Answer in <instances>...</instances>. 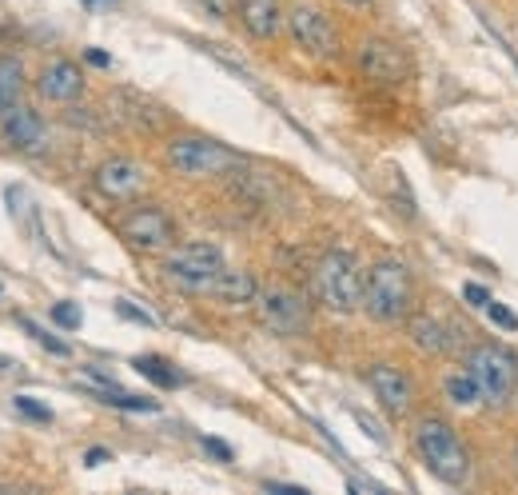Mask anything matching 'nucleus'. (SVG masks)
<instances>
[{
	"label": "nucleus",
	"instance_id": "423d86ee",
	"mask_svg": "<svg viewBox=\"0 0 518 495\" xmlns=\"http://www.w3.org/2000/svg\"><path fill=\"white\" fill-rule=\"evenodd\" d=\"M224 268H228V264H224V252H220L216 244L192 240V244L168 248L160 272H164L168 284H176V288H184V292H192V296H208L212 284H216V276H220Z\"/></svg>",
	"mask_w": 518,
	"mask_h": 495
},
{
	"label": "nucleus",
	"instance_id": "6ab92c4d",
	"mask_svg": "<svg viewBox=\"0 0 518 495\" xmlns=\"http://www.w3.org/2000/svg\"><path fill=\"white\" fill-rule=\"evenodd\" d=\"M443 396L455 404V408H475L479 400H483V392H479V384H475V376L463 368V372H451L447 380H443Z\"/></svg>",
	"mask_w": 518,
	"mask_h": 495
},
{
	"label": "nucleus",
	"instance_id": "f8f14e48",
	"mask_svg": "<svg viewBox=\"0 0 518 495\" xmlns=\"http://www.w3.org/2000/svg\"><path fill=\"white\" fill-rule=\"evenodd\" d=\"M367 388L387 416H407L415 408V380L399 364H371Z\"/></svg>",
	"mask_w": 518,
	"mask_h": 495
},
{
	"label": "nucleus",
	"instance_id": "9b49d317",
	"mask_svg": "<svg viewBox=\"0 0 518 495\" xmlns=\"http://www.w3.org/2000/svg\"><path fill=\"white\" fill-rule=\"evenodd\" d=\"M287 32L311 56H339V32L319 8H291L287 12Z\"/></svg>",
	"mask_w": 518,
	"mask_h": 495
},
{
	"label": "nucleus",
	"instance_id": "aec40b11",
	"mask_svg": "<svg viewBox=\"0 0 518 495\" xmlns=\"http://www.w3.org/2000/svg\"><path fill=\"white\" fill-rule=\"evenodd\" d=\"M132 368H136L140 376H148L152 384H160V388H176V384H180V372H172V364L160 360V356H136Z\"/></svg>",
	"mask_w": 518,
	"mask_h": 495
},
{
	"label": "nucleus",
	"instance_id": "9d476101",
	"mask_svg": "<svg viewBox=\"0 0 518 495\" xmlns=\"http://www.w3.org/2000/svg\"><path fill=\"white\" fill-rule=\"evenodd\" d=\"M148 180H152L148 168H144L140 160H132V156H108V160L96 168V176H92L96 192L108 196V200H116V204L136 200V196L148 188Z\"/></svg>",
	"mask_w": 518,
	"mask_h": 495
},
{
	"label": "nucleus",
	"instance_id": "1a4fd4ad",
	"mask_svg": "<svg viewBox=\"0 0 518 495\" xmlns=\"http://www.w3.org/2000/svg\"><path fill=\"white\" fill-rule=\"evenodd\" d=\"M355 64H359V72H363L367 80L387 84V88H399V84H407V76H411V60H407V52H403L395 40H379V36L359 44Z\"/></svg>",
	"mask_w": 518,
	"mask_h": 495
},
{
	"label": "nucleus",
	"instance_id": "c85d7f7f",
	"mask_svg": "<svg viewBox=\"0 0 518 495\" xmlns=\"http://www.w3.org/2000/svg\"><path fill=\"white\" fill-rule=\"evenodd\" d=\"M108 460H112V456H108L104 448H92V452L84 456V464H88V468H100V464H108Z\"/></svg>",
	"mask_w": 518,
	"mask_h": 495
},
{
	"label": "nucleus",
	"instance_id": "4be33fe9",
	"mask_svg": "<svg viewBox=\"0 0 518 495\" xmlns=\"http://www.w3.org/2000/svg\"><path fill=\"white\" fill-rule=\"evenodd\" d=\"M52 320H56L60 328H68V332H76L84 316H80V308H76V304H68V300H64V304H56V308H52Z\"/></svg>",
	"mask_w": 518,
	"mask_h": 495
},
{
	"label": "nucleus",
	"instance_id": "b1692460",
	"mask_svg": "<svg viewBox=\"0 0 518 495\" xmlns=\"http://www.w3.org/2000/svg\"><path fill=\"white\" fill-rule=\"evenodd\" d=\"M487 312H491V320H495L499 328H507V332H518V316L511 312V308H503V304H495V300H491V304H487Z\"/></svg>",
	"mask_w": 518,
	"mask_h": 495
},
{
	"label": "nucleus",
	"instance_id": "f257e3e1",
	"mask_svg": "<svg viewBox=\"0 0 518 495\" xmlns=\"http://www.w3.org/2000/svg\"><path fill=\"white\" fill-rule=\"evenodd\" d=\"M411 444H415L423 468H427L435 480H443V484H451V488H463V484L471 480V452L463 448L459 432H455L447 420L423 416V420L415 424V432H411Z\"/></svg>",
	"mask_w": 518,
	"mask_h": 495
},
{
	"label": "nucleus",
	"instance_id": "0eeeda50",
	"mask_svg": "<svg viewBox=\"0 0 518 495\" xmlns=\"http://www.w3.org/2000/svg\"><path fill=\"white\" fill-rule=\"evenodd\" d=\"M256 316L259 324L267 332H275V336H303L311 328V308L291 288H259Z\"/></svg>",
	"mask_w": 518,
	"mask_h": 495
},
{
	"label": "nucleus",
	"instance_id": "a878e982",
	"mask_svg": "<svg viewBox=\"0 0 518 495\" xmlns=\"http://www.w3.org/2000/svg\"><path fill=\"white\" fill-rule=\"evenodd\" d=\"M116 312H120V316H128V320H136V324H152V316H148V312H140V308H132L128 300H116Z\"/></svg>",
	"mask_w": 518,
	"mask_h": 495
},
{
	"label": "nucleus",
	"instance_id": "20e7f679",
	"mask_svg": "<svg viewBox=\"0 0 518 495\" xmlns=\"http://www.w3.org/2000/svg\"><path fill=\"white\" fill-rule=\"evenodd\" d=\"M164 160L184 180H216V176H228L240 168V152H232L228 144H220L212 136H176V140H168Z\"/></svg>",
	"mask_w": 518,
	"mask_h": 495
},
{
	"label": "nucleus",
	"instance_id": "f3484780",
	"mask_svg": "<svg viewBox=\"0 0 518 495\" xmlns=\"http://www.w3.org/2000/svg\"><path fill=\"white\" fill-rule=\"evenodd\" d=\"M208 296L220 300V304H232V308H248V304H256L259 280L252 272H244V268H224Z\"/></svg>",
	"mask_w": 518,
	"mask_h": 495
},
{
	"label": "nucleus",
	"instance_id": "6e6552de",
	"mask_svg": "<svg viewBox=\"0 0 518 495\" xmlns=\"http://www.w3.org/2000/svg\"><path fill=\"white\" fill-rule=\"evenodd\" d=\"M116 232H120V240H128L136 252H168V248H176V220H172L164 208H156V204L132 208V212L116 224Z\"/></svg>",
	"mask_w": 518,
	"mask_h": 495
},
{
	"label": "nucleus",
	"instance_id": "ddd939ff",
	"mask_svg": "<svg viewBox=\"0 0 518 495\" xmlns=\"http://www.w3.org/2000/svg\"><path fill=\"white\" fill-rule=\"evenodd\" d=\"M0 144L12 152H40L48 144V128H44L40 112H32L24 104L0 112Z\"/></svg>",
	"mask_w": 518,
	"mask_h": 495
},
{
	"label": "nucleus",
	"instance_id": "2f4dec72",
	"mask_svg": "<svg viewBox=\"0 0 518 495\" xmlns=\"http://www.w3.org/2000/svg\"><path fill=\"white\" fill-rule=\"evenodd\" d=\"M515 468H518V448H515Z\"/></svg>",
	"mask_w": 518,
	"mask_h": 495
},
{
	"label": "nucleus",
	"instance_id": "393cba45",
	"mask_svg": "<svg viewBox=\"0 0 518 495\" xmlns=\"http://www.w3.org/2000/svg\"><path fill=\"white\" fill-rule=\"evenodd\" d=\"M463 300H471V308H487L491 304V292L483 284H463Z\"/></svg>",
	"mask_w": 518,
	"mask_h": 495
},
{
	"label": "nucleus",
	"instance_id": "f03ea898",
	"mask_svg": "<svg viewBox=\"0 0 518 495\" xmlns=\"http://www.w3.org/2000/svg\"><path fill=\"white\" fill-rule=\"evenodd\" d=\"M415 308V280L403 260H375L363 276V312L379 324H399Z\"/></svg>",
	"mask_w": 518,
	"mask_h": 495
},
{
	"label": "nucleus",
	"instance_id": "4468645a",
	"mask_svg": "<svg viewBox=\"0 0 518 495\" xmlns=\"http://www.w3.org/2000/svg\"><path fill=\"white\" fill-rule=\"evenodd\" d=\"M36 92L44 96V100H52V104H68V100H76L80 92H84V72H80V64L76 60H48L44 68H40V76H36Z\"/></svg>",
	"mask_w": 518,
	"mask_h": 495
},
{
	"label": "nucleus",
	"instance_id": "a211bd4d",
	"mask_svg": "<svg viewBox=\"0 0 518 495\" xmlns=\"http://www.w3.org/2000/svg\"><path fill=\"white\" fill-rule=\"evenodd\" d=\"M24 92V64L16 56H0V112L16 108Z\"/></svg>",
	"mask_w": 518,
	"mask_h": 495
},
{
	"label": "nucleus",
	"instance_id": "dca6fc26",
	"mask_svg": "<svg viewBox=\"0 0 518 495\" xmlns=\"http://www.w3.org/2000/svg\"><path fill=\"white\" fill-rule=\"evenodd\" d=\"M240 24L256 36V40H275L287 28V12L283 0H236Z\"/></svg>",
	"mask_w": 518,
	"mask_h": 495
},
{
	"label": "nucleus",
	"instance_id": "412c9836",
	"mask_svg": "<svg viewBox=\"0 0 518 495\" xmlns=\"http://www.w3.org/2000/svg\"><path fill=\"white\" fill-rule=\"evenodd\" d=\"M20 328H24V332H28L32 340H40V344H44L48 352H56V356H68V344H60L56 336H48V332H44V328H36L32 320H24V316H20Z\"/></svg>",
	"mask_w": 518,
	"mask_h": 495
},
{
	"label": "nucleus",
	"instance_id": "cd10ccee",
	"mask_svg": "<svg viewBox=\"0 0 518 495\" xmlns=\"http://www.w3.org/2000/svg\"><path fill=\"white\" fill-rule=\"evenodd\" d=\"M216 20H228V12H232V0H200Z\"/></svg>",
	"mask_w": 518,
	"mask_h": 495
},
{
	"label": "nucleus",
	"instance_id": "c756f323",
	"mask_svg": "<svg viewBox=\"0 0 518 495\" xmlns=\"http://www.w3.org/2000/svg\"><path fill=\"white\" fill-rule=\"evenodd\" d=\"M88 60H92V64H96V68H108V56H104V52H96V48H92V52H88Z\"/></svg>",
	"mask_w": 518,
	"mask_h": 495
},
{
	"label": "nucleus",
	"instance_id": "5701e85b",
	"mask_svg": "<svg viewBox=\"0 0 518 495\" xmlns=\"http://www.w3.org/2000/svg\"><path fill=\"white\" fill-rule=\"evenodd\" d=\"M16 408H20L24 416H32V420H40V424H48V420H52V412H48L44 404H36L32 396H16Z\"/></svg>",
	"mask_w": 518,
	"mask_h": 495
},
{
	"label": "nucleus",
	"instance_id": "2eb2a0df",
	"mask_svg": "<svg viewBox=\"0 0 518 495\" xmlns=\"http://www.w3.org/2000/svg\"><path fill=\"white\" fill-rule=\"evenodd\" d=\"M407 332H411V344L423 352V356H447L455 348V328L435 316V312H415L407 316Z\"/></svg>",
	"mask_w": 518,
	"mask_h": 495
},
{
	"label": "nucleus",
	"instance_id": "bb28decb",
	"mask_svg": "<svg viewBox=\"0 0 518 495\" xmlns=\"http://www.w3.org/2000/svg\"><path fill=\"white\" fill-rule=\"evenodd\" d=\"M204 448H208V452H212L216 460H224V464H228V460L236 456V452H232V448H228L224 440H212V436H204Z\"/></svg>",
	"mask_w": 518,
	"mask_h": 495
},
{
	"label": "nucleus",
	"instance_id": "7c9ffc66",
	"mask_svg": "<svg viewBox=\"0 0 518 495\" xmlns=\"http://www.w3.org/2000/svg\"><path fill=\"white\" fill-rule=\"evenodd\" d=\"M343 4H351V8H367L371 0H343Z\"/></svg>",
	"mask_w": 518,
	"mask_h": 495
},
{
	"label": "nucleus",
	"instance_id": "7ed1b4c3",
	"mask_svg": "<svg viewBox=\"0 0 518 495\" xmlns=\"http://www.w3.org/2000/svg\"><path fill=\"white\" fill-rule=\"evenodd\" d=\"M363 268L359 260L347 252V248H331L319 256L315 272H311V288H315V300L339 316L347 312H359L363 308Z\"/></svg>",
	"mask_w": 518,
	"mask_h": 495
},
{
	"label": "nucleus",
	"instance_id": "39448f33",
	"mask_svg": "<svg viewBox=\"0 0 518 495\" xmlns=\"http://www.w3.org/2000/svg\"><path fill=\"white\" fill-rule=\"evenodd\" d=\"M463 368L475 376L483 404L503 408L511 404V396L518 392V356L503 344H475L463 356Z\"/></svg>",
	"mask_w": 518,
	"mask_h": 495
}]
</instances>
